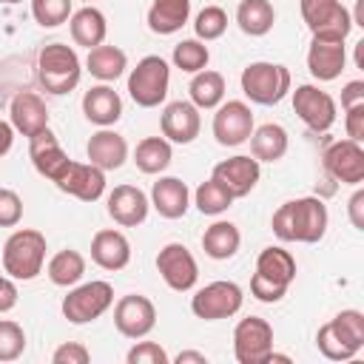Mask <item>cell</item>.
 Wrapping results in <instances>:
<instances>
[{"mask_svg": "<svg viewBox=\"0 0 364 364\" xmlns=\"http://www.w3.org/2000/svg\"><path fill=\"white\" fill-rule=\"evenodd\" d=\"M327 222H330V213L318 196H299L279 205V210L270 219V228L282 242L316 245L324 239Z\"/></svg>", "mask_w": 364, "mask_h": 364, "instance_id": "6da1fadb", "label": "cell"}, {"mask_svg": "<svg viewBox=\"0 0 364 364\" xmlns=\"http://www.w3.org/2000/svg\"><path fill=\"white\" fill-rule=\"evenodd\" d=\"M316 347L330 361L355 358L364 347V313L361 310H341L330 321H324L316 333Z\"/></svg>", "mask_w": 364, "mask_h": 364, "instance_id": "7a4b0ae2", "label": "cell"}, {"mask_svg": "<svg viewBox=\"0 0 364 364\" xmlns=\"http://www.w3.org/2000/svg\"><path fill=\"white\" fill-rule=\"evenodd\" d=\"M80 57L65 43H48L37 54V82L48 94H68L80 82Z\"/></svg>", "mask_w": 364, "mask_h": 364, "instance_id": "3957f363", "label": "cell"}, {"mask_svg": "<svg viewBox=\"0 0 364 364\" xmlns=\"http://www.w3.org/2000/svg\"><path fill=\"white\" fill-rule=\"evenodd\" d=\"M46 262V236L34 228L14 230L3 245V270L17 282H31L40 276Z\"/></svg>", "mask_w": 364, "mask_h": 364, "instance_id": "277c9868", "label": "cell"}, {"mask_svg": "<svg viewBox=\"0 0 364 364\" xmlns=\"http://www.w3.org/2000/svg\"><path fill=\"white\" fill-rule=\"evenodd\" d=\"M242 94L256 105H279L290 94V68L282 63H250L245 65L242 77Z\"/></svg>", "mask_w": 364, "mask_h": 364, "instance_id": "5b68a950", "label": "cell"}, {"mask_svg": "<svg viewBox=\"0 0 364 364\" xmlns=\"http://www.w3.org/2000/svg\"><path fill=\"white\" fill-rule=\"evenodd\" d=\"M171 85V68L159 54H148L128 74V94L139 108H156L165 102Z\"/></svg>", "mask_w": 364, "mask_h": 364, "instance_id": "8992f818", "label": "cell"}, {"mask_svg": "<svg viewBox=\"0 0 364 364\" xmlns=\"http://www.w3.org/2000/svg\"><path fill=\"white\" fill-rule=\"evenodd\" d=\"M242 301H245V293L236 282H210L205 287H199L191 299V310L196 318L202 321H219V318H230L242 310Z\"/></svg>", "mask_w": 364, "mask_h": 364, "instance_id": "52a82bcc", "label": "cell"}, {"mask_svg": "<svg viewBox=\"0 0 364 364\" xmlns=\"http://www.w3.org/2000/svg\"><path fill=\"white\" fill-rule=\"evenodd\" d=\"M301 20L310 28L313 37H333V40H347L353 31V14L341 6V0H301Z\"/></svg>", "mask_w": 364, "mask_h": 364, "instance_id": "ba28073f", "label": "cell"}, {"mask_svg": "<svg viewBox=\"0 0 364 364\" xmlns=\"http://www.w3.org/2000/svg\"><path fill=\"white\" fill-rule=\"evenodd\" d=\"M114 304V287L108 282H85L63 299V316L71 324H88L97 321L108 307Z\"/></svg>", "mask_w": 364, "mask_h": 364, "instance_id": "9c48e42d", "label": "cell"}, {"mask_svg": "<svg viewBox=\"0 0 364 364\" xmlns=\"http://www.w3.org/2000/svg\"><path fill=\"white\" fill-rule=\"evenodd\" d=\"M273 353V327L262 316H247L233 330V355L239 364H264Z\"/></svg>", "mask_w": 364, "mask_h": 364, "instance_id": "30bf717a", "label": "cell"}, {"mask_svg": "<svg viewBox=\"0 0 364 364\" xmlns=\"http://www.w3.org/2000/svg\"><path fill=\"white\" fill-rule=\"evenodd\" d=\"M293 111L316 134L330 131L333 122H336V114H338L336 111V100L327 91H321L318 85H310V82L296 85V91H293Z\"/></svg>", "mask_w": 364, "mask_h": 364, "instance_id": "8fae6325", "label": "cell"}, {"mask_svg": "<svg viewBox=\"0 0 364 364\" xmlns=\"http://www.w3.org/2000/svg\"><path fill=\"white\" fill-rule=\"evenodd\" d=\"M156 270L162 276V282L176 290V293H188L193 290L196 279H199V264L193 259V253L182 245V242H168L159 253H156Z\"/></svg>", "mask_w": 364, "mask_h": 364, "instance_id": "7c38bea8", "label": "cell"}, {"mask_svg": "<svg viewBox=\"0 0 364 364\" xmlns=\"http://www.w3.org/2000/svg\"><path fill=\"white\" fill-rule=\"evenodd\" d=\"M253 134V111L242 100H228L216 105L213 114V136L225 148H236L247 142Z\"/></svg>", "mask_w": 364, "mask_h": 364, "instance_id": "4fadbf2b", "label": "cell"}, {"mask_svg": "<svg viewBox=\"0 0 364 364\" xmlns=\"http://www.w3.org/2000/svg\"><path fill=\"white\" fill-rule=\"evenodd\" d=\"M114 327L125 338H145L156 327V307L142 293H128L114 304Z\"/></svg>", "mask_w": 364, "mask_h": 364, "instance_id": "5bb4252c", "label": "cell"}, {"mask_svg": "<svg viewBox=\"0 0 364 364\" xmlns=\"http://www.w3.org/2000/svg\"><path fill=\"white\" fill-rule=\"evenodd\" d=\"M324 171L344 182V185H361L364 182V148L355 139H336L321 154Z\"/></svg>", "mask_w": 364, "mask_h": 364, "instance_id": "9a60e30c", "label": "cell"}, {"mask_svg": "<svg viewBox=\"0 0 364 364\" xmlns=\"http://www.w3.org/2000/svg\"><path fill=\"white\" fill-rule=\"evenodd\" d=\"M54 185L63 193L77 196L80 202H97L105 193V171H100L91 162H74V159H68V165L54 179Z\"/></svg>", "mask_w": 364, "mask_h": 364, "instance_id": "2e32d148", "label": "cell"}, {"mask_svg": "<svg viewBox=\"0 0 364 364\" xmlns=\"http://www.w3.org/2000/svg\"><path fill=\"white\" fill-rule=\"evenodd\" d=\"M344 65H347V46H344V40H333V37H313L310 40L307 71L318 82H330V80L341 77Z\"/></svg>", "mask_w": 364, "mask_h": 364, "instance_id": "e0dca14e", "label": "cell"}, {"mask_svg": "<svg viewBox=\"0 0 364 364\" xmlns=\"http://www.w3.org/2000/svg\"><path fill=\"white\" fill-rule=\"evenodd\" d=\"M210 176H213L216 182H222V185L230 191L233 199H242V196H247V193L256 188V182H259V176H262V168H259V159H256V156L239 154V156H230V159L216 162Z\"/></svg>", "mask_w": 364, "mask_h": 364, "instance_id": "ac0fdd59", "label": "cell"}, {"mask_svg": "<svg viewBox=\"0 0 364 364\" xmlns=\"http://www.w3.org/2000/svg\"><path fill=\"white\" fill-rule=\"evenodd\" d=\"M159 128H162V136H165L168 142L188 145V142H193V139L199 136V128H202L199 108H196L191 100L168 102V105H165V111H162Z\"/></svg>", "mask_w": 364, "mask_h": 364, "instance_id": "d6986e66", "label": "cell"}, {"mask_svg": "<svg viewBox=\"0 0 364 364\" xmlns=\"http://www.w3.org/2000/svg\"><path fill=\"white\" fill-rule=\"evenodd\" d=\"M151 199L136 185H117L108 193V216L122 228H136L148 219Z\"/></svg>", "mask_w": 364, "mask_h": 364, "instance_id": "ffe728a7", "label": "cell"}, {"mask_svg": "<svg viewBox=\"0 0 364 364\" xmlns=\"http://www.w3.org/2000/svg\"><path fill=\"white\" fill-rule=\"evenodd\" d=\"M28 159H31V165H34V171L40 173V176H46V179H57L60 173H63V168L68 165V154L63 151V145L57 142V136H54V131L51 128H43L40 134H34L31 139H28Z\"/></svg>", "mask_w": 364, "mask_h": 364, "instance_id": "44dd1931", "label": "cell"}, {"mask_svg": "<svg viewBox=\"0 0 364 364\" xmlns=\"http://www.w3.org/2000/svg\"><path fill=\"white\" fill-rule=\"evenodd\" d=\"M9 114H11V128L20 131L28 139L34 134H40L43 128H48V108H46V100L37 91L14 94V100L9 105Z\"/></svg>", "mask_w": 364, "mask_h": 364, "instance_id": "7402d4cb", "label": "cell"}, {"mask_svg": "<svg viewBox=\"0 0 364 364\" xmlns=\"http://www.w3.org/2000/svg\"><path fill=\"white\" fill-rule=\"evenodd\" d=\"M151 208L162 219H182L191 208V191L179 176H159L151 188Z\"/></svg>", "mask_w": 364, "mask_h": 364, "instance_id": "603a6c76", "label": "cell"}, {"mask_svg": "<svg viewBox=\"0 0 364 364\" xmlns=\"http://www.w3.org/2000/svg\"><path fill=\"white\" fill-rule=\"evenodd\" d=\"M85 154H88V162L97 165L100 171H117L128 159V142L122 134H117L111 128H100L97 134H91Z\"/></svg>", "mask_w": 364, "mask_h": 364, "instance_id": "cb8c5ba5", "label": "cell"}, {"mask_svg": "<svg viewBox=\"0 0 364 364\" xmlns=\"http://www.w3.org/2000/svg\"><path fill=\"white\" fill-rule=\"evenodd\" d=\"M91 259L102 270H122L131 262V245H128L125 233H119L114 228L97 230L91 239Z\"/></svg>", "mask_w": 364, "mask_h": 364, "instance_id": "d4e9b609", "label": "cell"}, {"mask_svg": "<svg viewBox=\"0 0 364 364\" xmlns=\"http://www.w3.org/2000/svg\"><path fill=\"white\" fill-rule=\"evenodd\" d=\"M82 114L88 122H94L100 128H111L122 117V100L108 82L94 85L82 94Z\"/></svg>", "mask_w": 364, "mask_h": 364, "instance_id": "484cf974", "label": "cell"}, {"mask_svg": "<svg viewBox=\"0 0 364 364\" xmlns=\"http://www.w3.org/2000/svg\"><path fill=\"white\" fill-rule=\"evenodd\" d=\"M253 276L287 290L290 282L296 279V259H293L290 250H284L279 245H270L256 256V273Z\"/></svg>", "mask_w": 364, "mask_h": 364, "instance_id": "4316f807", "label": "cell"}, {"mask_svg": "<svg viewBox=\"0 0 364 364\" xmlns=\"http://www.w3.org/2000/svg\"><path fill=\"white\" fill-rule=\"evenodd\" d=\"M68 28H71V40L82 48H94V46H102L105 43V34H108V23H105V14L94 6H82L77 11H71L68 17Z\"/></svg>", "mask_w": 364, "mask_h": 364, "instance_id": "83f0119b", "label": "cell"}, {"mask_svg": "<svg viewBox=\"0 0 364 364\" xmlns=\"http://www.w3.org/2000/svg\"><path fill=\"white\" fill-rule=\"evenodd\" d=\"M290 136L279 122H264L250 134V154L259 162H279L287 154Z\"/></svg>", "mask_w": 364, "mask_h": 364, "instance_id": "f1b7e54d", "label": "cell"}, {"mask_svg": "<svg viewBox=\"0 0 364 364\" xmlns=\"http://www.w3.org/2000/svg\"><path fill=\"white\" fill-rule=\"evenodd\" d=\"M239 245H242V233H239V228H236L233 222H228V219L213 222V225L202 233V250H205V256H210V259H216V262L233 259L236 250H239Z\"/></svg>", "mask_w": 364, "mask_h": 364, "instance_id": "f546056e", "label": "cell"}, {"mask_svg": "<svg viewBox=\"0 0 364 364\" xmlns=\"http://www.w3.org/2000/svg\"><path fill=\"white\" fill-rule=\"evenodd\" d=\"M191 17V0H154L148 9V28L154 34H176Z\"/></svg>", "mask_w": 364, "mask_h": 364, "instance_id": "4dcf8cb0", "label": "cell"}, {"mask_svg": "<svg viewBox=\"0 0 364 364\" xmlns=\"http://www.w3.org/2000/svg\"><path fill=\"white\" fill-rule=\"evenodd\" d=\"M85 68L91 71V77L102 80V82H114L117 77H122V71L128 68V54L117 46H94L88 48L85 57Z\"/></svg>", "mask_w": 364, "mask_h": 364, "instance_id": "1f68e13d", "label": "cell"}, {"mask_svg": "<svg viewBox=\"0 0 364 364\" xmlns=\"http://www.w3.org/2000/svg\"><path fill=\"white\" fill-rule=\"evenodd\" d=\"M236 23L247 37H264L276 23V9L270 0H242L236 9Z\"/></svg>", "mask_w": 364, "mask_h": 364, "instance_id": "d6a6232c", "label": "cell"}, {"mask_svg": "<svg viewBox=\"0 0 364 364\" xmlns=\"http://www.w3.org/2000/svg\"><path fill=\"white\" fill-rule=\"evenodd\" d=\"M188 94H191V102L202 111H210V108H216L219 102H225V77L219 74V71H208V68H202V71H196L193 74V80H191V85H188Z\"/></svg>", "mask_w": 364, "mask_h": 364, "instance_id": "836d02e7", "label": "cell"}, {"mask_svg": "<svg viewBox=\"0 0 364 364\" xmlns=\"http://www.w3.org/2000/svg\"><path fill=\"white\" fill-rule=\"evenodd\" d=\"M173 159V151H171V142L165 136H145L136 142V151H134V165L142 171V173H162Z\"/></svg>", "mask_w": 364, "mask_h": 364, "instance_id": "e575fe53", "label": "cell"}, {"mask_svg": "<svg viewBox=\"0 0 364 364\" xmlns=\"http://www.w3.org/2000/svg\"><path fill=\"white\" fill-rule=\"evenodd\" d=\"M82 273H85V259L80 250H71V247L57 250L46 264V276L57 287H74L82 279Z\"/></svg>", "mask_w": 364, "mask_h": 364, "instance_id": "d590c367", "label": "cell"}, {"mask_svg": "<svg viewBox=\"0 0 364 364\" xmlns=\"http://www.w3.org/2000/svg\"><path fill=\"white\" fill-rule=\"evenodd\" d=\"M193 205H196L199 213H205V216H219V213H225V210L233 205V196H230V191H228L222 182H216V179L210 176L208 182H202V185L196 188Z\"/></svg>", "mask_w": 364, "mask_h": 364, "instance_id": "8d00e7d4", "label": "cell"}, {"mask_svg": "<svg viewBox=\"0 0 364 364\" xmlns=\"http://www.w3.org/2000/svg\"><path fill=\"white\" fill-rule=\"evenodd\" d=\"M171 60H173V65H176L179 71H185V74H196V71L208 68L210 51H208V46H205L202 40L193 37V40H182V43H176Z\"/></svg>", "mask_w": 364, "mask_h": 364, "instance_id": "74e56055", "label": "cell"}, {"mask_svg": "<svg viewBox=\"0 0 364 364\" xmlns=\"http://www.w3.org/2000/svg\"><path fill=\"white\" fill-rule=\"evenodd\" d=\"M71 3L74 0H31V17L43 28H57V26L68 23Z\"/></svg>", "mask_w": 364, "mask_h": 364, "instance_id": "f35d334b", "label": "cell"}, {"mask_svg": "<svg viewBox=\"0 0 364 364\" xmlns=\"http://www.w3.org/2000/svg\"><path fill=\"white\" fill-rule=\"evenodd\" d=\"M225 28H228V14H225V9H219V6H205V9L196 14V20H193L196 40H202V43L219 40V37L225 34Z\"/></svg>", "mask_w": 364, "mask_h": 364, "instance_id": "ab89813d", "label": "cell"}, {"mask_svg": "<svg viewBox=\"0 0 364 364\" xmlns=\"http://www.w3.org/2000/svg\"><path fill=\"white\" fill-rule=\"evenodd\" d=\"M23 350H26V330L11 318H0V361H14L23 355Z\"/></svg>", "mask_w": 364, "mask_h": 364, "instance_id": "60d3db41", "label": "cell"}, {"mask_svg": "<svg viewBox=\"0 0 364 364\" xmlns=\"http://www.w3.org/2000/svg\"><path fill=\"white\" fill-rule=\"evenodd\" d=\"M125 361L128 364H168L171 358H168V353L156 341H139V344H134L128 350Z\"/></svg>", "mask_w": 364, "mask_h": 364, "instance_id": "b9f144b4", "label": "cell"}, {"mask_svg": "<svg viewBox=\"0 0 364 364\" xmlns=\"http://www.w3.org/2000/svg\"><path fill=\"white\" fill-rule=\"evenodd\" d=\"M20 219H23V199L14 191L0 188V228H14Z\"/></svg>", "mask_w": 364, "mask_h": 364, "instance_id": "7bdbcfd3", "label": "cell"}, {"mask_svg": "<svg viewBox=\"0 0 364 364\" xmlns=\"http://www.w3.org/2000/svg\"><path fill=\"white\" fill-rule=\"evenodd\" d=\"M88 358H91V353H88L80 341H65V344H60V347L54 350V355H51L54 364H88Z\"/></svg>", "mask_w": 364, "mask_h": 364, "instance_id": "ee69618b", "label": "cell"}, {"mask_svg": "<svg viewBox=\"0 0 364 364\" xmlns=\"http://www.w3.org/2000/svg\"><path fill=\"white\" fill-rule=\"evenodd\" d=\"M344 131H347V139H355V142L364 139V102L344 108Z\"/></svg>", "mask_w": 364, "mask_h": 364, "instance_id": "f6af8a7d", "label": "cell"}, {"mask_svg": "<svg viewBox=\"0 0 364 364\" xmlns=\"http://www.w3.org/2000/svg\"><path fill=\"white\" fill-rule=\"evenodd\" d=\"M17 296H20V293H17L14 279H11V276H9V279L3 276V279H0V313H9V310L17 304Z\"/></svg>", "mask_w": 364, "mask_h": 364, "instance_id": "bcb514c9", "label": "cell"}, {"mask_svg": "<svg viewBox=\"0 0 364 364\" xmlns=\"http://www.w3.org/2000/svg\"><path fill=\"white\" fill-rule=\"evenodd\" d=\"M358 102H364V82H361V80H353V82H347L344 91H341V111H344V108H353V105H358Z\"/></svg>", "mask_w": 364, "mask_h": 364, "instance_id": "7dc6e473", "label": "cell"}, {"mask_svg": "<svg viewBox=\"0 0 364 364\" xmlns=\"http://www.w3.org/2000/svg\"><path fill=\"white\" fill-rule=\"evenodd\" d=\"M347 210H350V222H353V228L355 230H364V191H355L353 196H350V205H347Z\"/></svg>", "mask_w": 364, "mask_h": 364, "instance_id": "c3c4849f", "label": "cell"}, {"mask_svg": "<svg viewBox=\"0 0 364 364\" xmlns=\"http://www.w3.org/2000/svg\"><path fill=\"white\" fill-rule=\"evenodd\" d=\"M11 145H14V128H11V122L0 119V156H6L11 151Z\"/></svg>", "mask_w": 364, "mask_h": 364, "instance_id": "681fc988", "label": "cell"}, {"mask_svg": "<svg viewBox=\"0 0 364 364\" xmlns=\"http://www.w3.org/2000/svg\"><path fill=\"white\" fill-rule=\"evenodd\" d=\"M188 361L205 364L208 358H205V353H193V350H185V353H179V355H176V364H188Z\"/></svg>", "mask_w": 364, "mask_h": 364, "instance_id": "f907efd6", "label": "cell"}, {"mask_svg": "<svg viewBox=\"0 0 364 364\" xmlns=\"http://www.w3.org/2000/svg\"><path fill=\"white\" fill-rule=\"evenodd\" d=\"M0 3H6V6H14V3H23V0H0Z\"/></svg>", "mask_w": 364, "mask_h": 364, "instance_id": "816d5d0a", "label": "cell"}, {"mask_svg": "<svg viewBox=\"0 0 364 364\" xmlns=\"http://www.w3.org/2000/svg\"><path fill=\"white\" fill-rule=\"evenodd\" d=\"M82 3H91V0H82Z\"/></svg>", "mask_w": 364, "mask_h": 364, "instance_id": "f5cc1de1", "label": "cell"}, {"mask_svg": "<svg viewBox=\"0 0 364 364\" xmlns=\"http://www.w3.org/2000/svg\"><path fill=\"white\" fill-rule=\"evenodd\" d=\"M0 279H3V276H0Z\"/></svg>", "mask_w": 364, "mask_h": 364, "instance_id": "db71d44e", "label": "cell"}]
</instances>
